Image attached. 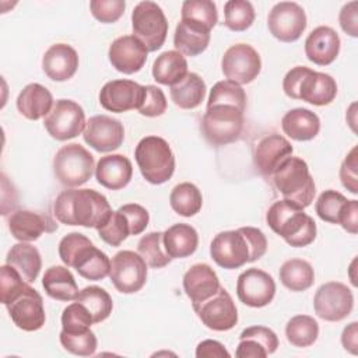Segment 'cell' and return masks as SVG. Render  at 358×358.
Segmentation results:
<instances>
[{
	"mask_svg": "<svg viewBox=\"0 0 358 358\" xmlns=\"http://www.w3.org/2000/svg\"><path fill=\"white\" fill-rule=\"evenodd\" d=\"M119 210L124 214L129 227H130V235H138L141 234L150 221V214L148 211L136 203H130V204H124L122 207H119Z\"/></svg>",
	"mask_w": 358,
	"mask_h": 358,
	"instance_id": "f5cc1de1",
	"label": "cell"
},
{
	"mask_svg": "<svg viewBox=\"0 0 358 358\" xmlns=\"http://www.w3.org/2000/svg\"><path fill=\"white\" fill-rule=\"evenodd\" d=\"M91 324H94L92 316L83 303L76 301L63 309V313H62L63 331H67V333L85 331L91 327Z\"/></svg>",
	"mask_w": 358,
	"mask_h": 358,
	"instance_id": "7dc6e473",
	"label": "cell"
},
{
	"mask_svg": "<svg viewBox=\"0 0 358 358\" xmlns=\"http://www.w3.org/2000/svg\"><path fill=\"white\" fill-rule=\"evenodd\" d=\"M13 323L24 331L39 330L46 320L41 294L28 284L7 305Z\"/></svg>",
	"mask_w": 358,
	"mask_h": 358,
	"instance_id": "9a60e30c",
	"label": "cell"
},
{
	"mask_svg": "<svg viewBox=\"0 0 358 358\" xmlns=\"http://www.w3.org/2000/svg\"><path fill=\"white\" fill-rule=\"evenodd\" d=\"M59 256L67 267L92 281L103 280L109 275L110 260L106 253L94 246V243L80 232H70L59 243Z\"/></svg>",
	"mask_w": 358,
	"mask_h": 358,
	"instance_id": "277c9868",
	"label": "cell"
},
{
	"mask_svg": "<svg viewBox=\"0 0 358 358\" xmlns=\"http://www.w3.org/2000/svg\"><path fill=\"white\" fill-rule=\"evenodd\" d=\"M243 112L245 110L227 103L207 106L201 119V133L204 138L217 147L236 141L243 130Z\"/></svg>",
	"mask_w": 358,
	"mask_h": 358,
	"instance_id": "52a82bcc",
	"label": "cell"
},
{
	"mask_svg": "<svg viewBox=\"0 0 358 358\" xmlns=\"http://www.w3.org/2000/svg\"><path fill=\"white\" fill-rule=\"evenodd\" d=\"M85 124L84 109L71 99H57L43 120L46 131L59 141L77 137Z\"/></svg>",
	"mask_w": 358,
	"mask_h": 358,
	"instance_id": "30bf717a",
	"label": "cell"
},
{
	"mask_svg": "<svg viewBox=\"0 0 358 358\" xmlns=\"http://www.w3.org/2000/svg\"><path fill=\"white\" fill-rule=\"evenodd\" d=\"M187 62L178 50L162 52L152 64V77L162 85H175L187 74Z\"/></svg>",
	"mask_w": 358,
	"mask_h": 358,
	"instance_id": "836d02e7",
	"label": "cell"
},
{
	"mask_svg": "<svg viewBox=\"0 0 358 358\" xmlns=\"http://www.w3.org/2000/svg\"><path fill=\"white\" fill-rule=\"evenodd\" d=\"M358 161H357V147L347 154L340 168V179L343 186L352 194L358 193Z\"/></svg>",
	"mask_w": 358,
	"mask_h": 358,
	"instance_id": "816d5d0a",
	"label": "cell"
},
{
	"mask_svg": "<svg viewBox=\"0 0 358 358\" xmlns=\"http://www.w3.org/2000/svg\"><path fill=\"white\" fill-rule=\"evenodd\" d=\"M267 250L264 234L255 227L224 231L214 236L210 245L211 259L222 268L234 270L259 260Z\"/></svg>",
	"mask_w": 358,
	"mask_h": 358,
	"instance_id": "6da1fadb",
	"label": "cell"
},
{
	"mask_svg": "<svg viewBox=\"0 0 358 358\" xmlns=\"http://www.w3.org/2000/svg\"><path fill=\"white\" fill-rule=\"evenodd\" d=\"M306 70H308V67H305V66H296L285 74V77L282 80V90L287 96H289L292 99H298V88H299V84H301Z\"/></svg>",
	"mask_w": 358,
	"mask_h": 358,
	"instance_id": "9f6ffc18",
	"label": "cell"
},
{
	"mask_svg": "<svg viewBox=\"0 0 358 358\" xmlns=\"http://www.w3.org/2000/svg\"><path fill=\"white\" fill-rule=\"evenodd\" d=\"M133 176V166L127 157L110 154L101 157L95 166L96 182L110 190H120L129 185Z\"/></svg>",
	"mask_w": 358,
	"mask_h": 358,
	"instance_id": "484cf974",
	"label": "cell"
},
{
	"mask_svg": "<svg viewBox=\"0 0 358 358\" xmlns=\"http://www.w3.org/2000/svg\"><path fill=\"white\" fill-rule=\"evenodd\" d=\"M182 20H192L213 29L218 21L215 3L210 0H186L182 4Z\"/></svg>",
	"mask_w": 358,
	"mask_h": 358,
	"instance_id": "7bdbcfd3",
	"label": "cell"
},
{
	"mask_svg": "<svg viewBox=\"0 0 358 358\" xmlns=\"http://www.w3.org/2000/svg\"><path fill=\"white\" fill-rule=\"evenodd\" d=\"M338 224L350 234H357L358 231V201L357 200H347L340 218Z\"/></svg>",
	"mask_w": 358,
	"mask_h": 358,
	"instance_id": "6f0895ef",
	"label": "cell"
},
{
	"mask_svg": "<svg viewBox=\"0 0 358 358\" xmlns=\"http://www.w3.org/2000/svg\"><path fill=\"white\" fill-rule=\"evenodd\" d=\"M280 281L289 291H306L315 282L313 267L306 260L289 259L280 268Z\"/></svg>",
	"mask_w": 358,
	"mask_h": 358,
	"instance_id": "d590c367",
	"label": "cell"
},
{
	"mask_svg": "<svg viewBox=\"0 0 358 358\" xmlns=\"http://www.w3.org/2000/svg\"><path fill=\"white\" fill-rule=\"evenodd\" d=\"M6 263L13 266L28 284L36 280L42 268V259L39 250L28 242H20L13 245L7 253Z\"/></svg>",
	"mask_w": 358,
	"mask_h": 358,
	"instance_id": "d6a6232c",
	"label": "cell"
},
{
	"mask_svg": "<svg viewBox=\"0 0 358 358\" xmlns=\"http://www.w3.org/2000/svg\"><path fill=\"white\" fill-rule=\"evenodd\" d=\"M134 158L143 178L152 185L165 183L173 175L175 155L162 137L147 136L141 138L136 145Z\"/></svg>",
	"mask_w": 358,
	"mask_h": 358,
	"instance_id": "8992f818",
	"label": "cell"
},
{
	"mask_svg": "<svg viewBox=\"0 0 358 358\" xmlns=\"http://www.w3.org/2000/svg\"><path fill=\"white\" fill-rule=\"evenodd\" d=\"M206 83L196 73H187L183 80L171 87V99L180 109L197 108L206 96Z\"/></svg>",
	"mask_w": 358,
	"mask_h": 358,
	"instance_id": "e575fe53",
	"label": "cell"
},
{
	"mask_svg": "<svg viewBox=\"0 0 358 358\" xmlns=\"http://www.w3.org/2000/svg\"><path fill=\"white\" fill-rule=\"evenodd\" d=\"M84 141L98 152L117 150L124 140V127L120 120L108 115H95L88 119L83 131Z\"/></svg>",
	"mask_w": 358,
	"mask_h": 358,
	"instance_id": "d6986e66",
	"label": "cell"
},
{
	"mask_svg": "<svg viewBox=\"0 0 358 358\" xmlns=\"http://www.w3.org/2000/svg\"><path fill=\"white\" fill-rule=\"evenodd\" d=\"M341 29L350 36H358V3L350 1L343 6L338 15Z\"/></svg>",
	"mask_w": 358,
	"mask_h": 358,
	"instance_id": "11a10c76",
	"label": "cell"
},
{
	"mask_svg": "<svg viewBox=\"0 0 358 358\" xmlns=\"http://www.w3.org/2000/svg\"><path fill=\"white\" fill-rule=\"evenodd\" d=\"M96 231L99 238L110 246H119L130 235L129 222L119 208L116 211H112L106 222Z\"/></svg>",
	"mask_w": 358,
	"mask_h": 358,
	"instance_id": "f6af8a7d",
	"label": "cell"
},
{
	"mask_svg": "<svg viewBox=\"0 0 358 358\" xmlns=\"http://www.w3.org/2000/svg\"><path fill=\"white\" fill-rule=\"evenodd\" d=\"M217 103L234 105V106L245 110V108H246L245 90L239 84L229 81V80L218 81L213 85L211 91H210L207 106L217 105Z\"/></svg>",
	"mask_w": 358,
	"mask_h": 358,
	"instance_id": "b9f144b4",
	"label": "cell"
},
{
	"mask_svg": "<svg viewBox=\"0 0 358 358\" xmlns=\"http://www.w3.org/2000/svg\"><path fill=\"white\" fill-rule=\"evenodd\" d=\"M221 69L227 80L239 85L249 84L262 70L260 55L248 43H236L225 50Z\"/></svg>",
	"mask_w": 358,
	"mask_h": 358,
	"instance_id": "4fadbf2b",
	"label": "cell"
},
{
	"mask_svg": "<svg viewBox=\"0 0 358 358\" xmlns=\"http://www.w3.org/2000/svg\"><path fill=\"white\" fill-rule=\"evenodd\" d=\"M255 21V8L246 0H229L224 6V25L231 31H245Z\"/></svg>",
	"mask_w": 358,
	"mask_h": 358,
	"instance_id": "60d3db41",
	"label": "cell"
},
{
	"mask_svg": "<svg viewBox=\"0 0 358 358\" xmlns=\"http://www.w3.org/2000/svg\"><path fill=\"white\" fill-rule=\"evenodd\" d=\"M347 197L343 196L340 192L336 190H324L316 200L315 210L320 220L330 222V224H338L340 214L347 203Z\"/></svg>",
	"mask_w": 358,
	"mask_h": 358,
	"instance_id": "bcb514c9",
	"label": "cell"
},
{
	"mask_svg": "<svg viewBox=\"0 0 358 358\" xmlns=\"http://www.w3.org/2000/svg\"><path fill=\"white\" fill-rule=\"evenodd\" d=\"M42 69L50 80L67 81L78 69V55L67 43H55L45 52Z\"/></svg>",
	"mask_w": 358,
	"mask_h": 358,
	"instance_id": "d4e9b609",
	"label": "cell"
},
{
	"mask_svg": "<svg viewBox=\"0 0 358 358\" xmlns=\"http://www.w3.org/2000/svg\"><path fill=\"white\" fill-rule=\"evenodd\" d=\"M340 52L338 34L326 25L315 28L305 41L306 57L317 66L331 64Z\"/></svg>",
	"mask_w": 358,
	"mask_h": 358,
	"instance_id": "603a6c76",
	"label": "cell"
},
{
	"mask_svg": "<svg viewBox=\"0 0 358 358\" xmlns=\"http://www.w3.org/2000/svg\"><path fill=\"white\" fill-rule=\"evenodd\" d=\"M236 295L239 301L252 308L268 305L275 295L273 277L260 268H248L239 274L236 281Z\"/></svg>",
	"mask_w": 358,
	"mask_h": 358,
	"instance_id": "ac0fdd59",
	"label": "cell"
},
{
	"mask_svg": "<svg viewBox=\"0 0 358 358\" xmlns=\"http://www.w3.org/2000/svg\"><path fill=\"white\" fill-rule=\"evenodd\" d=\"M164 232H150L141 236L137 243V252L151 268H162L172 262V257L166 253L162 241Z\"/></svg>",
	"mask_w": 358,
	"mask_h": 358,
	"instance_id": "ab89813d",
	"label": "cell"
},
{
	"mask_svg": "<svg viewBox=\"0 0 358 358\" xmlns=\"http://www.w3.org/2000/svg\"><path fill=\"white\" fill-rule=\"evenodd\" d=\"M145 96V85L131 80L108 81L99 92V103L109 112H127L138 109Z\"/></svg>",
	"mask_w": 358,
	"mask_h": 358,
	"instance_id": "e0dca14e",
	"label": "cell"
},
{
	"mask_svg": "<svg viewBox=\"0 0 358 358\" xmlns=\"http://www.w3.org/2000/svg\"><path fill=\"white\" fill-rule=\"evenodd\" d=\"M210 38V28L200 22L180 18L175 28L173 46L183 56H197L207 49Z\"/></svg>",
	"mask_w": 358,
	"mask_h": 358,
	"instance_id": "83f0119b",
	"label": "cell"
},
{
	"mask_svg": "<svg viewBox=\"0 0 358 358\" xmlns=\"http://www.w3.org/2000/svg\"><path fill=\"white\" fill-rule=\"evenodd\" d=\"M267 225L289 246L303 248L316 238V224L303 208L289 200L274 201L267 214Z\"/></svg>",
	"mask_w": 358,
	"mask_h": 358,
	"instance_id": "3957f363",
	"label": "cell"
},
{
	"mask_svg": "<svg viewBox=\"0 0 358 358\" xmlns=\"http://www.w3.org/2000/svg\"><path fill=\"white\" fill-rule=\"evenodd\" d=\"M275 189L302 208L310 206L315 197V182L308 164L298 157H288L270 176Z\"/></svg>",
	"mask_w": 358,
	"mask_h": 358,
	"instance_id": "5b68a950",
	"label": "cell"
},
{
	"mask_svg": "<svg viewBox=\"0 0 358 358\" xmlns=\"http://www.w3.org/2000/svg\"><path fill=\"white\" fill-rule=\"evenodd\" d=\"M166 106L164 91L157 85H145V96L141 106L137 109L138 113L147 117H157L165 113Z\"/></svg>",
	"mask_w": 358,
	"mask_h": 358,
	"instance_id": "f907efd6",
	"label": "cell"
},
{
	"mask_svg": "<svg viewBox=\"0 0 358 358\" xmlns=\"http://www.w3.org/2000/svg\"><path fill=\"white\" fill-rule=\"evenodd\" d=\"M238 358H264L267 357V351L264 347L253 338H242L235 351Z\"/></svg>",
	"mask_w": 358,
	"mask_h": 358,
	"instance_id": "680465c9",
	"label": "cell"
},
{
	"mask_svg": "<svg viewBox=\"0 0 358 358\" xmlns=\"http://www.w3.org/2000/svg\"><path fill=\"white\" fill-rule=\"evenodd\" d=\"M147 48L134 35L116 38L108 50L110 64L123 74H134L140 71L147 62Z\"/></svg>",
	"mask_w": 358,
	"mask_h": 358,
	"instance_id": "ffe728a7",
	"label": "cell"
},
{
	"mask_svg": "<svg viewBox=\"0 0 358 358\" xmlns=\"http://www.w3.org/2000/svg\"><path fill=\"white\" fill-rule=\"evenodd\" d=\"M169 203L176 214L182 217H193L203 206V196L196 185L183 182L172 189Z\"/></svg>",
	"mask_w": 358,
	"mask_h": 358,
	"instance_id": "8d00e7d4",
	"label": "cell"
},
{
	"mask_svg": "<svg viewBox=\"0 0 358 358\" xmlns=\"http://www.w3.org/2000/svg\"><path fill=\"white\" fill-rule=\"evenodd\" d=\"M109 278L122 294L140 291L147 281V263L131 250H120L110 260Z\"/></svg>",
	"mask_w": 358,
	"mask_h": 358,
	"instance_id": "8fae6325",
	"label": "cell"
},
{
	"mask_svg": "<svg viewBox=\"0 0 358 358\" xmlns=\"http://www.w3.org/2000/svg\"><path fill=\"white\" fill-rule=\"evenodd\" d=\"M91 14L103 24L116 22L124 13V0H92L90 1Z\"/></svg>",
	"mask_w": 358,
	"mask_h": 358,
	"instance_id": "681fc988",
	"label": "cell"
},
{
	"mask_svg": "<svg viewBox=\"0 0 358 358\" xmlns=\"http://www.w3.org/2000/svg\"><path fill=\"white\" fill-rule=\"evenodd\" d=\"M76 301L88 309L94 323H101L108 319L113 309V302L108 291L96 285H90L81 289Z\"/></svg>",
	"mask_w": 358,
	"mask_h": 358,
	"instance_id": "74e56055",
	"label": "cell"
},
{
	"mask_svg": "<svg viewBox=\"0 0 358 358\" xmlns=\"http://www.w3.org/2000/svg\"><path fill=\"white\" fill-rule=\"evenodd\" d=\"M59 338L63 348L74 355L90 357L96 351L98 341L95 333L91 329L78 333H67L62 330Z\"/></svg>",
	"mask_w": 358,
	"mask_h": 358,
	"instance_id": "ee69618b",
	"label": "cell"
},
{
	"mask_svg": "<svg viewBox=\"0 0 358 358\" xmlns=\"http://www.w3.org/2000/svg\"><path fill=\"white\" fill-rule=\"evenodd\" d=\"M28 282L21 277V274L10 264L0 267V298L1 303L6 306Z\"/></svg>",
	"mask_w": 358,
	"mask_h": 358,
	"instance_id": "c3c4849f",
	"label": "cell"
},
{
	"mask_svg": "<svg viewBox=\"0 0 358 358\" xmlns=\"http://www.w3.org/2000/svg\"><path fill=\"white\" fill-rule=\"evenodd\" d=\"M291 143L281 134H267L262 137L253 150V164L256 169L263 175L270 178L273 172L292 155Z\"/></svg>",
	"mask_w": 358,
	"mask_h": 358,
	"instance_id": "44dd1931",
	"label": "cell"
},
{
	"mask_svg": "<svg viewBox=\"0 0 358 358\" xmlns=\"http://www.w3.org/2000/svg\"><path fill=\"white\" fill-rule=\"evenodd\" d=\"M53 105L55 102L50 91L38 83L25 85L17 96L18 112L29 120L45 117L52 110Z\"/></svg>",
	"mask_w": 358,
	"mask_h": 358,
	"instance_id": "f1b7e54d",
	"label": "cell"
},
{
	"mask_svg": "<svg viewBox=\"0 0 358 358\" xmlns=\"http://www.w3.org/2000/svg\"><path fill=\"white\" fill-rule=\"evenodd\" d=\"M94 157L81 144L70 143L57 150L53 158V173L66 187H77L91 179Z\"/></svg>",
	"mask_w": 358,
	"mask_h": 358,
	"instance_id": "ba28073f",
	"label": "cell"
},
{
	"mask_svg": "<svg viewBox=\"0 0 358 358\" xmlns=\"http://www.w3.org/2000/svg\"><path fill=\"white\" fill-rule=\"evenodd\" d=\"M7 224L11 235L20 242H32L39 239L43 232L57 229V224L50 217L29 210L13 211Z\"/></svg>",
	"mask_w": 358,
	"mask_h": 358,
	"instance_id": "7402d4cb",
	"label": "cell"
},
{
	"mask_svg": "<svg viewBox=\"0 0 358 358\" xmlns=\"http://www.w3.org/2000/svg\"><path fill=\"white\" fill-rule=\"evenodd\" d=\"M53 214L64 225L98 229L106 222L112 208L108 199L94 189H70L56 197Z\"/></svg>",
	"mask_w": 358,
	"mask_h": 358,
	"instance_id": "7a4b0ae2",
	"label": "cell"
},
{
	"mask_svg": "<svg viewBox=\"0 0 358 358\" xmlns=\"http://www.w3.org/2000/svg\"><path fill=\"white\" fill-rule=\"evenodd\" d=\"M221 284L217 273L206 263H199L192 266L183 275V289L192 305L201 303L211 298Z\"/></svg>",
	"mask_w": 358,
	"mask_h": 358,
	"instance_id": "cb8c5ba5",
	"label": "cell"
},
{
	"mask_svg": "<svg viewBox=\"0 0 358 358\" xmlns=\"http://www.w3.org/2000/svg\"><path fill=\"white\" fill-rule=\"evenodd\" d=\"M357 327H358V323L352 322L347 327H344L343 334H341L343 347L354 355H357V352H358V330H357Z\"/></svg>",
	"mask_w": 358,
	"mask_h": 358,
	"instance_id": "94428289",
	"label": "cell"
},
{
	"mask_svg": "<svg viewBox=\"0 0 358 358\" xmlns=\"http://www.w3.org/2000/svg\"><path fill=\"white\" fill-rule=\"evenodd\" d=\"M267 27L275 39L285 43L295 42L306 29V14L294 1H280L268 13Z\"/></svg>",
	"mask_w": 358,
	"mask_h": 358,
	"instance_id": "5bb4252c",
	"label": "cell"
},
{
	"mask_svg": "<svg viewBox=\"0 0 358 358\" xmlns=\"http://www.w3.org/2000/svg\"><path fill=\"white\" fill-rule=\"evenodd\" d=\"M336 95V80L326 73H319L308 67L298 88V99L316 106H323L333 102Z\"/></svg>",
	"mask_w": 358,
	"mask_h": 358,
	"instance_id": "4316f807",
	"label": "cell"
},
{
	"mask_svg": "<svg viewBox=\"0 0 358 358\" xmlns=\"http://www.w3.org/2000/svg\"><path fill=\"white\" fill-rule=\"evenodd\" d=\"M42 285L46 294L57 301H74L80 294L74 275L66 266L49 267L43 274Z\"/></svg>",
	"mask_w": 358,
	"mask_h": 358,
	"instance_id": "1f68e13d",
	"label": "cell"
},
{
	"mask_svg": "<svg viewBox=\"0 0 358 358\" xmlns=\"http://www.w3.org/2000/svg\"><path fill=\"white\" fill-rule=\"evenodd\" d=\"M203 324L215 331H227L238 323V309L224 287L207 301L192 305Z\"/></svg>",
	"mask_w": 358,
	"mask_h": 358,
	"instance_id": "2e32d148",
	"label": "cell"
},
{
	"mask_svg": "<svg viewBox=\"0 0 358 358\" xmlns=\"http://www.w3.org/2000/svg\"><path fill=\"white\" fill-rule=\"evenodd\" d=\"M162 241L169 257L182 259L196 252L199 245V235L192 225L179 222L173 224L164 232Z\"/></svg>",
	"mask_w": 358,
	"mask_h": 358,
	"instance_id": "4dcf8cb0",
	"label": "cell"
},
{
	"mask_svg": "<svg viewBox=\"0 0 358 358\" xmlns=\"http://www.w3.org/2000/svg\"><path fill=\"white\" fill-rule=\"evenodd\" d=\"M315 313L326 322L345 319L354 308L352 291L343 282L330 281L320 285L313 298Z\"/></svg>",
	"mask_w": 358,
	"mask_h": 358,
	"instance_id": "7c38bea8",
	"label": "cell"
},
{
	"mask_svg": "<svg viewBox=\"0 0 358 358\" xmlns=\"http://www.w3.org/2000/svg\"><path fill=\"white\" fill-rule=\"evenodd\" d=\"M285 336L294 347H309L317 340L319 324L312 316L296 315L288 320Z\"/></svg>",
	"mask_w": 358,
	"mask_h": 358,
	"instance_id": "f35d334b",
	"label": "cell"
},
{
	"mask_svg": "<svg viewBox=\"0 0 358 358\" xmlns=\"http://www.w3.org/2000/svg\"><path fill=\"white\" fill-rule=\"evenodd\" d=\"M196 357L197 358H222V357H229V352L220 341L204 340L199 343L196 348Z\"/></svg>",
	"mask_w": 358,
	"mask_h": 358,
	"instance_id": "91938a15",
	"label": "cell"
},
{
	"mask_svg": "<svg viewBox=\"0 0 358 358\" xmlns=\"http://www.w3.org/2000/svg\"><path fill=\"white\" fill-rule=\"evenodd\" d=\"M281 127L292 140L309 141L317 136L320 120L315 112L305 108H295L282 116Z\"/></svg>",
	"mask_w": 358,
	"mask_h": 358,
	"instance_id": "f546056e",
	"label": "cell"
},
{
	"mask_svg": "<svg viewBox=\"0 0 358 358\" xmlns=\"http://www.w3.org/2000/svg\"><path fill=\"white\" fill-rule=\"evenodd\" d=\"M239 338H253L256 340L257 343H260L264 350L267 351V355L275 352L277 347H278V337L277 334L268 329V327H264V326H252V327H248L245 329Z\"/></svg>",
	"mask_w": 358,
	"mask_h": 358,
	"instance_id": "db71d44e",
	"label": "cell"
},
{
	"mask_svg": "<svg viewBox=\"0 0 358 358\" xmlns=\"http://www.w3.org/2000/svg\"><path fill=\"white\" fill-rule=\"evenodd\" d=\"M133 34L140 39L148 52L158 50L168 34V21L162 8L150 0L140 1L131 13Z\"/></svg>",
	"mask_w": 358,
	"mask_h": 358,
	"instance_id": "9c48e42d",
	"label": "cell"
}]
</instances>
